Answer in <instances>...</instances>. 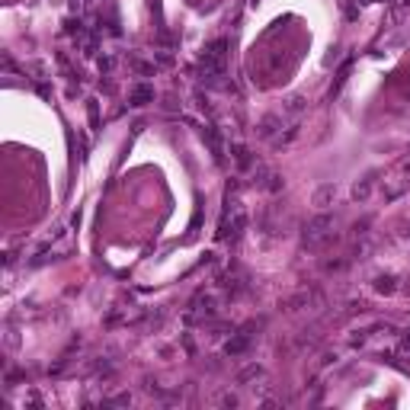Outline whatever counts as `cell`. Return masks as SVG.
<instances>
[{
    "label": "cell",
    "instance_id": "6da1fadb",
    "mask_svg": "<svg viewBox=\"0 0 410 410\" xmlns=\"http://www.w3.org/2000/svg\"><path fill=\"white\" fill-rule=\"evenodd\" d=\"M225 48H228L225 39L212 42V45L205 48V54H202V77L215 80V77H221V74H225Z\"/></svg>",
    "mask_w": 410,
    "mask_h": 410
},
{
    "label": "cell",
    "instance_id": "7a4b0ae2",
    "mask_svg": "<svg viewBox=\"0 0 410 410\" xmlns=\"http://www.w3.org/2000/svg\"><path fill=\"white\" fill-rule=\"evenodd\" d=\"M330 237H333V215H318L304 228V244L308 247H318V244H324Z\"/></svg>",
    "mask_w": 410,
    "mask_h": 410
},
{
    "label": "cell",
    "instance_id": "3957f363",
    "mask_svg": "<svg viewBox=\"0 0 410 410\" xmlns=\"http://www.w3.org/2000/svg\"><path fill=\"white\" fill-rule=\"evenodd\" d=\"M151 100H154V87L151 84H135L132 93H128V103H132V106H147Z\"/></svg>",
    "mask_w": 410,
    "mask_h": 410
},
{
    "label": "cell",
    "instance_id": "277c9868",
    "mask_svg": "<svg viewBox=\"0 0 410 410\" xmlns=\"http://www.w3.org/2000/svg\"><path fill=\"white\" fill-rule=\"evenodd\" d=\"M247 330H250V327H247ZM247 330H240L237 337H231V343L225 346L228 356H240V353H247V346H250V333Z\"/></svg>",
    "mask_w": 410,
    "mask_h": 410
},
{
    "label": "cell",
    "instance_id": "5b68a950",
    "mask_svg": "<svg viewBox=\"0 0 410 410\" xmlns=\"http://www.w3.org/2000/svg\"><path fill=\"white\" fill-rule=\"evenodd\" d=\"M333 196H337V186H333V183H327V186H321L318 193H314V199H311V202H314L318 209H327V205L333 202Z\"/></svg>",
    "mask_w": 410,
    "mask_h": 410
},
{
    "label": "cell",
    "instance_id": "8992f818",
    "mask_svg": "<svg viewBox=\"0 0 410 410\" xmlns=\"http://www.w3.org/2000/svg\"><path fill=\"white\" fill-rule=\"evenodd\" d=\"M205 138H209V147H212V154H215V160H221L225 151H221V138H218L215 125H205Z\"/></svg>",
    "mask_w": 410,
    "mask_h": 410
},
{
    "label": "cell",
    "instance_id": "52a82bcc",
    "mask_svg": "<svg viewBox=\"0 0 410 410\" xmlns=\"http://www.w3.org/2000/svg\"><path fill=\"white\" fill-rule=\"evenodd\" d=\"M263 375V365H250V369H244L237 375V385H247V381H253V378H260Z\"/></svg>",
    "mask_w": 410,
    "mask_h": 410
},
{
    "label": "cell",
    "instance_id": "ba28073f",
    "mask_svg": "<svg viewBox=\"0 0 410 410\" xmlns=\"http://www.w3.org/2000/svg\"><path fill=\"white\" fill-rule=\"evenodd\" d=\"M276 125H279V119H276V116H266L263 122H260V138H269V135L276 132Z\"/></svg>",
    "mask_w": 410,
    "mask_h": 410
},
{
    "label": "cell",
    "instance_id": "9c48e42d",
    "mask_svg": "<svg viewBox=\"0 0 410 410\" xmlns=\"http://www.w3.org/2000/svg\"><path fill=\"white\" fill-rule=\"evenodd\" d=\"M231 151H234V160H237L240 167H250V154H247V147H244V144H234Z\"/></svg>",
    "mask_w": 410,
    "mask_h": 410
},
{
    "label": "cell",
    "instance_id": "30bf717a",
    "mask_svg": "<svg viewBox=\"0 0 410 410\" xmlns=\"http://www.w3.org/2000/svg\"><path fill=\"white\" fill-rule=\"evenodd\" d=\"M375 292H394V279H391V276H381L378 279V282H375Z\"/></svg>",
    "mask_w": 410,
    "mask_h": 410
},
{
    "label": "cell",
    "instance_id": "8fae6325",
    "mask_svg": "<svg viewBox=\"0 0 410 410\" xmlns=\"http://www.w3.org/2000/svg\"><path fill=\"white\" fill-rule=\"evenodd\" d=\"M302 109H304L302 96H288V100H285V112H302Z\"/></svg>",
    "mask_w": 410,
    "mask_h": 410
},
{
    "label": "cell",
    "instance_id": "7c38bea8",
    "mask_svg": "<svg viewBox=\"0 0 410 410\" xmlns=\"http://www.w3.org/2000/svg\"><path fill=\"white\" fill-rule=\"evenodd\" d=\"M369 193H372V186H369V183H359L356 189H353V199L362 202V199H369Z\"/></svg>",
    "mask_w": 410,
    "mask_h": 410
},
{
    "label": "cell",
    "instance_id": "4fadbf2b",
    "mask_svg": "<svg viewBox=\"0 0 410 410\" xmlns=\"http://www.w3.org/2000/svg\"><path fill=\"white\" fill-rule=\"evenodd\" d=\"M64 26H68V32H71V36H77V39L84 36V23H80V19H68Z\"/></svg>",
    "mask_w": 410,
    "mask_h": 410
},
{
    "label": "cell",
    "instance_id": "5bb4252c",
    "mask_svg": "<svg viewBox=\"0 0 410 410\" xmlns=\"http://www.w3.org/2000/svg\"><path fill=\"white\" fill-rule=\"evenodd\" d=\"M87 109H90V122L100 125V109H96V100H90V106H87Z\"/></svg>",
    "mask_w": 410,
    "mask_h": 410
},
{
    "label": "cell",
    "instance_id": "9a60e30c",
    "mask_svg": "<svg viewBox=\"0 0 410 410\" xmlns=\"http://www.w3.org/2000/svg\"><path fill=\"white\" fill-rule=\"evenodd\" d=\"M100 71H112V58H100Z\"/></svg>",
    "mask_w": 410,
    "mask_h": 410
},
{
    "label": "cell",
    "instance_id": "2e32d148",
    "mask_svg": "<svg viewBox=\"0 0 410 410\" xmlns=\"http://www.w3.org/2000/svg\"><path fill=\"white\" fill-rule=\"evenodd\" d=\"M221 404H228V407H234V404H237V397H234V394H225V397H221Z\"/></svg>",
    "mask_w": 410,
    "mask_h": 410
},
{
    "label": "cell",
    "instance_id": "e0dca14e",
    "mask_svg": "<svg viewBox=\"0 0 410 410\" xmlns=\"http://www.w3.org/2000/svg\"><path fill=\"white\" fill-rule=\"evenodd\" d=\"M365 3H375V0H365Z\"/></svg>",
    "mask_w": 410,
    "mask_h": 410
}]
</instances>
